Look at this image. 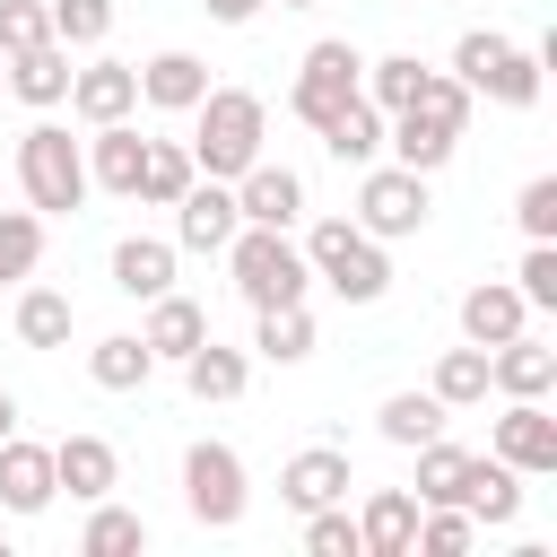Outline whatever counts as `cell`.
<instances>
[{"label": "cell", "mask_w": 557, "mask_h": 557, "mask_svg": "<svg viewBox=\"0 0 557 557\" xmlns=\"http://www.w3.org/2000/svg\"><path fill=\"white\" fill-rule=\"evenodd\" d=\"M17 191H26V209L35 218H78L87 209V139H70L61 122H35V131H17Z\"/></svg>", "instance_id": "cell-1"}, {"label": "cell", "mask_w": 557, "mask_h": 557, "mask_svg": "<svg viewBox=\"0 0 557 557\" xmlns=\"http://www.w3.org/2000/svg\"><path fill=\"white\" fill-rule=\"evenodd\" d=\"M191 113H200V131H191V165L218 174V183H235V174L261 157V139H270V104H261L252 87H209Z\"/></svg>", "instance_id": "cell-2"}, {"label": "cell", "mask_w": 557, "mask_h": 557, "mask_svg": "<svg viewBox=\"0 0 557 557\" xmlns=\"http://www.w3.org/2000/svg\"><path fill=\"white\" fill-rule=\"evenodd\" d=\"M305 261H313V278H322L339 305H374V296L392 287V252H383L357 218H313V226H305Z\"/></svg>", "instance_id": "cell-3"}, {"label": "cell", "mask_w": 557, "mask_h": 557, "mask_svg": "<svg viewBox=\"0 0 557 557\" xmlns=\"http://www.w3.org/2000/svg\"><path fill=\"white\" fill-rule=\"evenodd\" d=\"M453 78H461L470 96L505 104V113H531V104H540V52L513 44V35H496V26H470V35L453 44Z\"/></svg>", "instance_id": "cell-4"}, {"label": "cell", "mask_w": 557, "mask_h": 557, "mask_svg": "<svg viewBox=\"0 0 557 557\" xmlns=\"http://www.w3.org/2000/svg\"><path fill=\"white\" fill-rule=\"evenodd\" d=\"M226 270H235V296L252 313L261 305H305V287H313V261H305V244H287V226H235Z\"/></svg>", "instance_id": "cell-5"}, {"label": "cell", "mask_w": 557, "mask_h": 557, "mask_svg": "<svg viewBox=\"0 0 557 557\" xmlns=\"http://www.w3.org/2000/svg\"><path fill=\"white\" fill-rule=\"evenodd\" d=\"M183 505H191V522L235 531V522H244V505H252V487H244V453H235V444H218V435H200V444L183 453Z\"/></svg>", "instance_id": "cell-6"}, {"label": "cell", "mask_w": 557, "mask_h": 557, "mask_svg": "<svg viewBox=\"0 0 557 557\" xmlns=\"http://www.w3.org/2000/svg\"><path fill=\"white\" fill-rule=\"evenodd\" d=\"M357 78H366V52H357L348 35H322V44H313V52L296 61V87H287V113L322 131V122H331V113H339V104L357 96Z\"/></svg>", "instance_id": "cell-7"}, {"label": "cell", "mask_w": 557, "mask_h": 557, "mask_svg": "<svg viewBox=\"0 0 557 557\" xmlns=\"http://www.w3.org/2000/svg\"><path fill=\"white\" fill-rule=\"evenodd\" d=\"M366 183H357V226L374 235V244H400V235H418L426 226V174H409V165H357Z\"/></svg>", "instance_id": "cell-8"}, {"label": "cell", "mask_w": 557, "mask_h": 557, "mask_svg": "<svg viewBox=\"0 0 557 557\" xmlns=\"http://www.w3.org/2000/svg\"><path fill=\"white\" fill-rule=\"evenodd\" d=\"M235 226H244V209H235V183H218V174H191V191L174 200V252H226V244H235Z\"/></svg>", "instance_id": "cell-9"}, {"label": "cell", "mask_w": 557, "mask_h": 557, "mask_svg": "<svg viewBox=\"0 0 557 557\" xmlns=\"http://www.w3.org/2000/svg\"><path fill=\"white\" fill-rule=\"evenodd\" d=\"M487 453L505 470H522V479H557V418H548V400H505Z\"/></svg>", "instance_id": "cell-10"}, {"label": "cell", "mask_w": 557, "mask_h": 557, "mask_svg": "<svg viewBox=\"0 0 557 557\" xmlns=\"http://www.w3.org/2000/svg\"><path fill=\"white\" fill-rule=\"evenodd\" d=\"M70 113L96 131V122H131L139 113V61H87L70 70Z\"/></svg>", "instance_id": "cell-11"}, {"label": "cell", "mask_w": 557, "mask_h": 557, "mask_svg": "<svg viewBox=\"0 0 557 557\" xmlns=\"http://www.w3.org/2000/svg\"><path fill=\"white\" fill-rule=\"evenodd\" d=\"M235 209H244V226H296V218H305V174L252 157V165L235 174Z\"/></svg>", "instance_id": "cell-12"}, {"label": "cell", "mask_w": 557, "mask_h": 557, "mask_svg": "<svg viewBox=\"0 0 557 557\" xmlns=\"http://www.w3.org/2000/svg\"><path fill=\"white\" fill-rule=\"evenodd\" d=\"M487 392H505V400H548V392H557V348L531 339V331L496 339V348H487Z\"/></svg>", "instance_id": "cell-13"}, {"label": "cell", "mask_w": 557, "mask_h": 557, "mask_svg": "<svg viewBox=\"0 0 557 557\" xmlns=\"http://www.w3.org/2000/svg\"><path fill=\"white\" fill-rule=\"evenodd\" d=\"M357 479H348V453L339 444H305V453H287V470H278V496L296 505V513H313V505H339Z\"/></svg>", "instance_id": "cell-14"}, {"label": "cell", "mask_w": 557, "mask_h": 557, "mask_svg": "<svg viewBox=\"0 0 557 557\" xmlns=\"http://www.w3.org/2000/svg\"><path fill=\"white\" fill-rule=\"evenodd\" d=\"M383 148H392V165L435 174V165L461 148V131H453V122H435V113H418V104H400V113H383Z\"/></svg>", "instance_id": "cell-15"}, {"label": "cell", "mask_w": 557, "mask_h": 557, "mask_svg": "<svg viewBox=\"0 0 557 557\" xmlns=\"http://www.w3.org/2000/svg\"><path fill=\"white\" fill-rule=\"evenodd\" d=\"M139 165H148V139H139L131 122H96V139H87V183L113 191V200H139Z\"/></svg>", "instance_id": "cell-16"}, {"label": "cell", "mask_w": 557, "mask_h": 557, "mask_svg": "<svg viewBox=\"0 0 557 557\" xmlns=\"http://www.w3.org/2000/svg\"><path fill=\"white\" fill-rule=\"evenodd\" d=\"M113 479H122V453H113L104 435H61V444H52V487H70L78 505L113 496Z\"/></svg>", "instance_id": "cell-17"}, {"label": "cell", "mask_w": 557, "mask_h": 557, "mask_svg": "<svg viewBox=\"0 0 557 557\" xmlns=\"http://www.w3.org/2000/svg\"><path fill=\"white\" fill-rule=\"evenodd\" d=\"M61 487H52V444H26V435H0V505L9 513H44Z\"/></svg>", "instance_id": "cell-18"}, {"label": "cell", "mask_w": 557, "mask_h": 557, "mask_svg": "<svg viewBox=\"0 0 557 557\" xmlns=\"http://www.w3.org/2000/svg\"><path fill=\"white\" fill-rule=\"evenodd\" d=\"M513 331H531V305H522V287H513V278H479V287L461 296V339L496 348V339H513Z\"/></svg>", "instance_id": "cell-19"}, {"label": "cell", "mask_w": 557, "mask_h": 557, "mask_svg": "<svg viewBox=\"0 0 557 557\" xmlns=\"http://www.w3.org/2000/svg\"><path fill=\"white\" fill-rule=\"evenodd\" d=\"M139 339H148V357H157V366H183V357L209 339V313H200L191 296H174V287H165V296H148V322H139Z\"/></svg>", "instance_id": "cell-20"}, {"label": "cell", "mask_w": 557, "mask_h": 557, "mask_svg": "<svg viewBox=\"0 0 557 557\" xmlns=\"http://www.w3.org/2000/svg\"><path fill=\"white\" fill-rule=\"evenodd\" d=\"M461 513L479 531H505L522 513V470H505L496 453H470V479H461Z\"/></svg>", "instance_id": "cell-21"}, {"label": "cell", "mask_w": 557, "mask_h": 557, "mask_svg": "<svg viewBox=\"0 0 557 557\" xmlns=\"http://www.w3.org/2000/svg\"><path fill=\"white\" fill-rule=\"evenodd\" d=\"M70 44H35V52H9V96L17 104H35V113H52V104H70Z\"/></svg>", "instance_id": "cell-22"}, {"label": "cell", "mask_w": 557, "mask_h": 557, "mask_svg": "<svg viewBox=\"0 0 557 557\" xmlns=\"http://www.w3.org/2000/svg\"><path fill=\"white\" fill-rule=\"evenodd\" d=\"M200 96H209V61H200V52H157V61H139V104L191 113Z\"/></svg>", "instance_id": "cell-23"}, {"label": "cell", "mask_w": 557, "mask_h": 557, "mask_svg": "<svg viewBox=\"0 0 557 557\" xmlns=\"http://www.w3.org/2000/svg\"><path fill=\"white\" fill-rule=\"evenodd\" d=\"M113 287H122L131 305L165 296V287H174V244H165V235H122V244H113Z\"/></svg>", "instance_id": "cell-24"}, {"label": "cell", "mask_w": 557, "mask_h": 557, "mask_svg": "<svg viewBox=\"0 0 557 557\" xmlns=\"http://www.w3.org/2000/svg\"><path fill=\"white\" fill-rule=\"evenodd\" d=\"M357 540H366V557H409V540H418V496H409V487H374L366 513H357Z\"/></svg>", "instance_id": "cell-25"}, {"label": "cell", "mask_w": 557, "mask_h": 557, "mask_svg": "<svg viewBox=\"0 0 557 557\" xmlns=\"http://www.w3.org/2000/svg\"><path fill=\"white\" fill-rule=\"evenodd\" d=\"M244 383H252V357L244 348H218V339H200L191 357H183V392L209 409V400H244Z\"/></svg>", "instance_id": "cell-26"}, {"label": "cell", "mask_w": 557, "mask_h": 557, "mask_svg": "<svg viewBox=\"0 0 557 557\" xmlns=\"http://www.w3.org/2000/svg\"><path fill=\"white\" fill-rule=\"evenodd\" d=\"M322 148L339 157V165H374L383 157V104H366V96H348L331 122H322Z\"/></svg>", "instance_id": "cell-27"}, {"label": "cell", "mask_w": 557, "mask_h": 557, "mask_svg": "<svg viewBox=\"0 0 557 557\" xmlns=\"http://www.w3.org/2000/svg\"><path fill=\"white\" fill-rule=\"evenodd\" d=\"M148 374H157V357H148L139 331H113V339L87 348V383H96V392H139Z\"/></svg>", "instance_id": "cell-28"}, {"label": "cell", "mask_w": 557, "mask_h": 557, "mask_svg": "<svg viewBox=\"0 0 557 557\" xmlns=\"http://www.w3.org/2000/svg\"><path fill=\"white\" fill-rule=\"evenodd\" d=\"M252 348H261L270 366H305V357H313V305H261Z\"/></svg>", "instance_id": "cell-29"}, {"label": "cell", "mask_w": 557, "mask_h": 557, "mask_svg": "<svg viewBox=\"0 0 557 557\" xmlns=\"http://www.w3.org/2000/svg\"><path fill=\"white\" fill-rule=\"evenodd\" d=\"M444 418H453V409H444L435 392H392V400L374 409V426H383V444H400V453H418L426 435H444Z\"/></svg>", "instance_id": "cell-30"}, {"label": "cell", "mask_w": 557, "mask_h": 557, "mask_svg": "<svg viewBox=\"0 0 557 557\" xmlns=\"http://www.w3.org/2000/svg\"><path fill=\"white\" fill-rule=\"evenodd\" d=\"M426 392H435L444 409H479V400H487V348H479V339L444 348V357H435V383H426Z\"/></svg>", "instance_id": "cell-31"}, {"label": "cell", "mask_w": 557, "mask_h": 557, "mask_svg": "<svg viewBox=\"0 0 557 557\" xmlns=\"http://www.w3.org/2000/svg\"><path fill=\"white\" fill-rule=\"evenodd\" d=\"M191 174H200V165H191V148H183V139H148V165H139V200H148V209H174V200L191 191Z\"/></svg>", "instance_id": "cell-32"}, {"label": "cell", "mask_w": 557, "mask_h": 557, "mask_svg": "<svg viewBox=\"0 0 557 557\" xmlns=\"http://www.w3.org/2000/svg\"><path fill=\"white\" fill-rule=\"evenodd\" d=\"M70 322H78V305L61 287H26L17 296V339L26 348H70Z\"/></svg>", "instance_id": "cell-33"}, {"label": "cell", "mask_w": 557, "mask_h": 557, "mask_svg": "<svg viewBox=\"0 0 557 557\" xmlns=\"http://www.w3.org/2000/svg\"><path fill=\"white\" fill-rule=\"evenodd\" d=\"M461 479H470V453L461 444H444V435H426L418 444V505H461Z\"/></svg>", "instance_id": "cell-34"}, {"label": "cell", "mask_w": 557, "mask_h": 557, "mask_svg": "<svg viewBox=\"0 0 557 557\" xmlns=\"http://www.w3.org/2000/svg\"><path fill=\"white\" fill-rule=\"evenodd\" d=\"M78 548H87V557H131V548H148V522H139L131 505L96 496V505H87V531H78Z\"/></svg>", "instance_id": "cell-35"}, {"label": "cell", "mask_w": 557, "mask_h": 557, "mask_svg": "<svg viewBox=\"0 0 557 557\" xmlns=\"http://www.w3.org/2000/svg\"><path fill=\"white\" fill-rule=\"evenodd\" d=\"M44 270V218L35 209H0V287Z\"/></svg>", "instance_id": "cell-36"}, {"label": "cell", "mask_w": 557, "mask_h": 557, "mask_svg": "<svg viewBox=\"0 0 557 557\" xmlns=\"http://www.w3.org/2000/svg\"><path fill=\"white\" fill-rule=\"evenodd\" d=\"M418 70H426L418 52H383V61H366V78H357V96H366V104H383V113H400V104L418 96Z\"/></svg>", "instance_id": "cell-37"}, {"label": "cell", "mask_w": 557, "mask_h": 557, "mask_svg": "<svg viewBox=\"0 0 557 557\" xmlns=\"http://www.w3.org/2000/svg\"><path fill=\"white\" fill-rule=\"evenodd\" d=\"M479 540V522L461 513V505H418V540H409V557H461Z\"/></svg>", "instance_id": "cell-38"}, {"label": "cell", "mask_w": 557, "mask_h": 557, "mask_svg": "<svg viewBox=\"0 0 557 557\" xmlns=\"http://www.w3.org/2000/svg\"><path fill=\"white\" fill-rule=\"evenodd\" d=\"M44 17H52V44L87 52V44H104V26H113V0H44Z\"/></svg>", "instance_id": "cell-39"}, {"label": "cell", "mask_w": 557, "mask_h": 557, "mask_svg": "<svg viewBox=\"0 0 557 557\" xmlns=\"http://www.w3.org/2000/svg\"><path fill=\"white\" fill-rule=\"evenodd\" d=\"M305 548H313V557H366V540H357V513H348V496H339V505H313V513H305Z\"/></svg>", "instance_id": "cell-40"}, {"label": "cell", "mask_w": 557, "mask_h": 557, "mask_svg": "<svg viewBox=\"0 0 557 557\" xmlns=\"http://www.w3.org/2000/svg\"><path fill=\"white\" fill-rule=\"evenodd\" d=\"M409 104H418V113H435V122H453V131L470 122V87H461L453 70H418V96H409Z\"/></svg>", "instance_id": "cell-41"}, {"label": "cell", "mask_w": 557, "mask_h": 557, "mask_svg": "<svg viewBox=\"0 0 557 557\" xmlns=\"http://www.w3.org/2000/svg\"><path fill=\"white\" fill-rule=\"evenodd\" d=\"M35 44H52L44 0H0V61H9V52H35Z\"/></svg>", "instance_id": "cell-42"}, {"label": "cell", "mask_w": 557, "mask_h": 557, "mask_svg": "<svg viewBox=\"0 0 557 557\" xmlns=\"http://www.w3.org/2000/svg\"><path fill=\"white\" fill-rule=\"evenodd\" d=\"M513 218H522V235H531V244H557V174H531V183H522V200H513Z\"/></svg>", "instance_id": "cell-43"}, {"label": "cell", "mask_w": 557, "mask_h": 557, "mask_svg": "<svg viewBox=\"0 0 557 557\" xmlns=\"http://www.w3.org/2000/svg\"><path fill=\"white\" fill-rule=\"evenodd\" d=\"M513 287H522V305H531V313H548V305H557V244H531V252H522V270H513Z\"/></svg>", "instance_id": "cell-44"}, {"label": "cell", "mask_w": 557, "mask_h": 557, "mask_svg": "<svg viewBox=\"0 0 557 557\" xmlns=\"http://www.w3.org/2000/svg\"><path fill=\"white\" fill-rule=\"evenodd\" d=\"M200 9H209V17H218V26H252V17H261V9H270V0H200Z\"/></svg>", "instance_id": "cell-45"}, {"label": "cell", "mask_w": 557, "mask_h": 557, "mask_svg": "<svg viewBox=\"0 0 557 557\" xmlns=\"http://www.w3.org/2000/svg\"><path fill=\"white\" fill-rule=\"evenodd\" d=\"M0 435H17V392L0 383Z\"/></svg>", "instance_id": "cell-46"}, {"label": "cell", "mask_w": 557, "mask_h": 557, "mask_svg": "<svg viewBox=\"0 0 557 557\" xmlns=\"http://www.w3.org/2000/svg\"><path fill=\"white\" fill-rule=\"evenodd\" d=\"M278 9H322V0H278Z\"/></svg>", "instance_id": "cell-47"}, {"label": "cell", "mask_w": 557, "mask_h": 557, "mask_svg": "<svg viewBox=\"0 0 557 557\" xmlns=\"http://www.w3.org/2000/svg\"><path fill=\"white\" fill-rule=\"evenodd\" d=\"M0 87H9V61H0Z\"/></svg>", "instance_id": "cell-48"}, {"label": "cell", "mask_w": 557, "mask_h": 557, "mask_svg": "<svg viewBox=\"0 0 557 557\" xmlns=\"http://www.w3.org/2000/svg\"><path fill=\"white\" fill-rule=\"evenodd\" d=\"M392 9H409V0H392Z\"/></svg>", "instance_id": "cell-49"}]
</instances>
